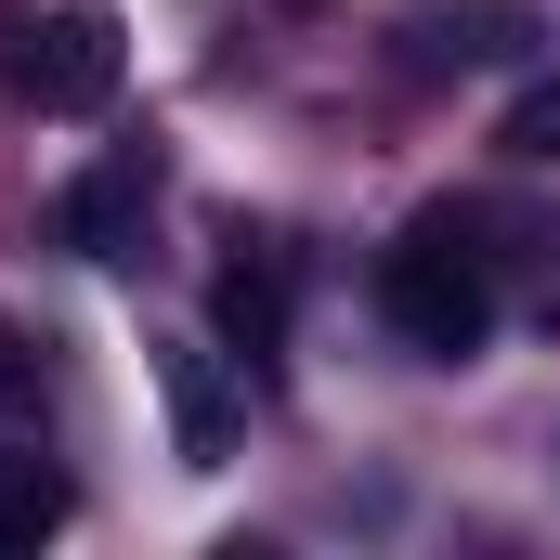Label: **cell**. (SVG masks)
I'll return each mask as SVG.
<instances>
[{
  "label": "cell",
  "mask_w": 560,
  "mask_h": 560,
  "mask_svg": "<svg viewBox=\"0 0 560 560\" xmlns=\"http://www.w3.org/2000/svg\"><path fill=\"white\" fill-rule=\"evenodd\" d=\"M378 313H392V339L430 352V365H469V352L495 339V261L469 248V222H456V209L405 222V248L378 261Z\"/></svg>",
  "instance_id": "6da1fadb"
},
{
  "label": "cell",
  "mask_w": 560,
  "mask_h": 560,
  "mask_svg": "<svg viewBox=\"0 0 560 560\" xmlns=\"http://www.w3.org/2000/svg\"><path fill=\"white\" fill-rule=\"evenodd\" d=\"M118 66H131V26H118L105 0H66V13H39V26H26V52H13V92H26L39 118H105Z\"/></svg>",
  "instance_id": "7a4b0ae2"
},
{
  "label": "cell",
  "mask_w": 560,
  "mask_h": 560,
  "mask_svg": "<svg viewBox=\"0 0 560 560\" xmlns=\"http://www.w3.org/2000/svg\"><path fill=\"white\" fill-rule=\"evenodd\" d=\"M143 209H156V156L118 143V156H92V170L52 196V235H66L79 261H143Z\"/></svg>",
  "instance_id": "3957f363"
},
{
  "label": "cell",
  "mask_w": 560,
  "mask_h": 560,
  "mask_svg": "<svg viewBox=\"0 0 560 560\" xmlns=\"http://www.w3.org/2000/svg\"><path fill=\"white\" fill-rule=\"evenodd\" d=\"M156 392H170V443H183V469H222L235 456V430H248V392L222 378V352H156Z\"/></svg>",
  "instance_id": "277c9868"
},
{
  "label": "cell",
  "mask_w": 560,
  "mask_h": 560,
  "mask_svg": "<svg viewBox=\"0 0 560 560\" xmlns=\"http://www.w3.org/2000/svg\"><path fill=\"white\" fill-rule=\"evenodd\" d=\"M66 509H79V495H66V469H52L39 443H0V560L39 548V535H66Z\"/></svg>",
  "instance_id": "5b68a950"
},
{
  "label": "cell",
  "mask_w": 560,
  "mask_h": 560,
  "mask_svg": "<svg viewBox=\"0 0 560 560\" xmlns=\"http://www.w3.org/2000/svg\"><path fill=\"white\" fill-rule=\"evenodd\" d=\"M209 313H222V339H235V365H261L287 339V287H275V261H235V275L209 287Z\"/></svg>",
  "instance_id": "8992f818"
},
{
  "label": "cell",
  "mask_w": 560,
  "mask_h": 560,
  "mask_svg": "<svg viewBox=\"0 0 560 560\" xmlns=\"http://www.w3.org/2000/svg\"><path fill=\"white\" fill-rule=\"evenodd\" d=\"M495 143H509L522 170H560V66L522 92V105H509V118H495Z\"/></svg>",
  "instance_id": "52a82bcc"
},
{
  "label": "cell",
  "mask_w": 560,
  "mask_h": 560,
  "mask_svg": "<svg viewBox=\"0 0 560 560\" xmlns=\"http://www.w3.org/2000/svg\"><path fill=\"white\" fill-rule=\"evenodd\" d=\"M0 443H39V352L0 326Z\"/></svg>",
  "instance_id": "ba28073f"
}]
</instances>
